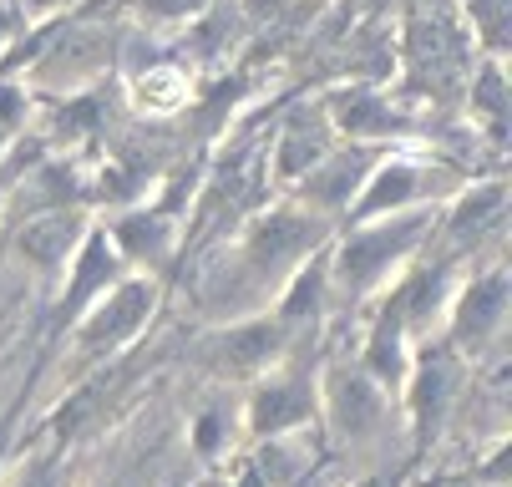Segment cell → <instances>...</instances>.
I'll list each match as a JSON object with an SVG mask.
<instances>
[{"instance_id":"9","label":"cell","mask_w":512,"mask_h":487,"mask_svg":"<svg viewBox=\"0 0 512 487\" xmlns=\"http://www.w3.org/2000/svg\"><path fill=\"white\" fill-rule=\"evenodd\" d=\"M365 173H371V158L365 153H325L300 183H305V198L315 208H325V214H350Z\"/></svg>"},{"instance_id":"19","label":"cell","mask_w":512,"mask_h":487,"mask_svg":"<svg viewBox=\"0 0 512 487\" xmlns=\"http://www.w3.org/2000/svg\"><path fill=\"white\" fill-rule=\"evenodd\" d=\"M183 97H188V87H183V72H173V66H158V72L137 77V102L148 112H173Z\"/></svg>"},{"instance_id":"11","label":"cell","mask_w":512,"mask_h":487,"mask_svg":"<svg viewBox=\"0 0 512 487\" xmlns=\"http://www.w3.org/2000/svg\"><path fill=\"white\" fill-rule=\"evenodd\" d=\"M502 320H507V280L502 274H487V280H477L457 305V345L482 351V345L502 330Z\"/></svg>"},{"instance_id":"2","label":"cell","mask_w":512,"mask_h":487,"mask_svg":"<svg viewBox=\"0 0 512 487\" xmlns=\"http://www.w3.org/2000/svg\"><path fill=\"white\" fill-rule=\"evenodd\" d=\"M158 290L148 280H117L112 290H102L82 320V345L87 351H117L122 340H132L153 315Z\"/></svg>"},{"instance_id":"22","label":"cell","mask_w":512,"mask_h":487,"mask_svg":"<svg viewBox=\"0 0 512 487\" xmlns=\"http://www.w3.org/2000/svg\"><path fill=\"white\" fill-rule=\"evenodd\" d=\"M16 107H21V92L11 82H0V122H16Z\"/></svg>"},{"instance_id":"15","label":"cell","mask_w":512,"mask_h":487,"mask_svg":"<svg viewBox=\"0 0 512 487\" xmlns=\"http://www.w3.org/2000/svg\"><path fill=\"white\" fill-rule=\"evenodd\" d=\"M365 376L376 386H391V381H406V320L401 315H386L365 345Z\"/></svg>"},{"instance_id":"6","label":"cell","mask_w":512,"mask_h":487,"mask_svg":"<svg viewBox=\"0 0 512 487\" xmlns=\"http://www.w3.org/2000/svg\"><path fill=\"white\" fill-rule=\"evenodd\" d=\"M325 411H330V422H335L340 437H365V432L381 427L386 396L365 371H335L330 386H325Z\"/></svg>"},{"instance_id":"1","label":"cell","mask_w":512,"mask_h":487,"mask_svg":"<svg viewBox=\"0 0 512 487\" xmlns=\"http://www.w3.org/2000/svg\"><path fill=\"white\" fill-rule=\"evenodd\" d=\"M421 229H426V214H406V208H401V214H391V219H381V224L365 219V229L340 244V259H335L340 285H345L350 295L376 290V285L386 280V269H391L401 254H411V244L421 239Z\"/></svg>"},{"instance_id":"21","label":"cell","mask_w":512,"mask_h":487,"mask_svg":"<svg viewBox=\"0 0 512 487\" xmlns=\"http://www.w3.org/2000/svg\"><path fill=\"white\" fill-rule=\"evenodd\" d=\"M21 487H61V472H56V462H36V467L21 477Z\"/></svg>"},{"instance_id":"10","label":"cell","mask_w":512,"mask_h":487,"mask_svg":"<svg viewBox=\"0 0 512 487\" xmlns=\"http://www.w3.org/2000/svg\"><path fill=\"white\" fill-rule=\"evenodd\" d=\"M82 219L66 214V208H51V214H36L31 224H21L16 244L21 254L36 264V269H61L71 254H77V239H82Z\"/></svg>"},{"instance_id":"16","label":"cell","mask_w":512,"mask_h":487,"mask_svg":"<svg viewBox=\"0 0 512 487\" xmlns=\"http://www.w3.org/2000/svg\"><path fill=\"white\" fill-rule=\"evenodd\" d=\"M502 198H507V188L492 178V183H477L472 193H462V203L452 208V239H482L497 219H502Z\"/></svg>"},{"instance_id":"3","label":"cell","mask_w":512,"mask_h":487,"mask_svg":"<svg viewBox=\"0 0 512 487\" xmlns=\"http://www.w3.org/2000/svg\"><path fill=\"white\" fill-rule=\"evenodd\" d=\"M279 351H284V325H279V320H244V325L218 330V335L203 345V361H208L213 371H229V376H254V371H264Z\"/></svg>"},{"instance_id":"7","label":"cell","mask_w":512,"mask_h":487,"mask_svg":"<svg viewBox=\"0 0 512 487\" xmlns=\"http://www.w3.org/2000/svg\"><path fill=\"white\" fill-rule=\"evenodd\" d=\"M315 411V391L295 376H274L249 396V427L254 437H279V432H295L310 422Z\"/></svg>"},{"instance_id":"20","label":"cell","mask_w":512,"mask_h":487,"mask_svg":"<svg viewBox=\"0 0 512 487\" xmlns=\"http://www.w3.org/2000/svg\"><path fill=\"white\" fill-rule=\"evenodd\" d=\"M213 6V0H142V16L153 21H193Z\"/></svg>"},{"instance_id":"12","label":"cell","mask_w":512,"mask_h":487,"mask_svg":"<svg viewBox=\"0 0 512 487\" xmlns=\"http://www.w3.org/2000/svg\"><path fill=\"white\" fill-rule=\"evenodd\" d=\"M325 153H330L325 117H289L284 132H279V143H274V178L279 183H300Z\"/></svg>"},{"instance_id":"5","label":"cell","mask_w":512,"mask_h":487,"mask_svg":"<svg viewBox=\"0 0 512 487\" xmlns=\"http://www.w3.org/2000/svg\"><path fill=\"white\" fill-rule=\"evenodd\" d=\"M320 234H325L320 219L295 214V208H279V214H269V219H259V224L249 229V259L274 274V269H284V264H295L305 249H315Z\"/></svg>"},{"instance_id":"4","label":"cell","mask_w":512,"mask_h":487,"mask_svg":"<svg viewBox=\"0 0 512 487\" xmlns=\"http://www.w3.org/2000/svg\"><path fill=\"white\" fill-rule=\"evenodd\" d=\"M426 183V168L411 163V158H386V163H371V173H365L355 203H350V219H381V214H401V208L416 203Z\"/></svg>"},{"instance_id":"23","label":"cell","mask_w":512,"mask_h":487,"mask_svg":"<svg viewBox=\"0 0 512 487\" xmlns=\"http://www.w3.org/2000/svg\"><path fill=\"white\" fill-rule=\"evenodd\" d=\"M218 447V416H203L198 422V452H213Z\"/></svg>"},{"instance_id":"17","label":"cell","mask_w":512,"mask_h":487,"mask_svg":"<svg viewBox=\"0 0 512 487\" xmlns=\"http://www.w3.org/2000/svg\"><path fill=\"white\" fill-rule=\"evenodd\" d=\"M112 244H117V254H127V259H163L168 254V224L158 219V214H132V219H122L117 229H112Z\"/></svg>"},{"instance_id":"8","label":"cell","mask_w":512,"mask_h":487,"mask_svg":"<svg viewBox=\"0 0 512 487\" xmlns=\"http://www.w3.org/2000/svg\"><path fill=\"white\" fill-rule=\"evenodd\" d=\"M122 280V254L112 244L107 229H87L77 254H71V290H66V310H77V305H92L107 285Z\"/></svg>"},{"instance_id":"13","label":"cell","mask_w":512,"mask_h":487,"mask_svg":"<svg viewBox=\"0 0 512 487\" xmlns=\"http://www.w3.org/2000/svg\"><path fill=\"white\" fill-rule=\"evenodd\" d=\"M457 391V361L447 351H436L416 366V381H411V416H416V432L426 437L436 422L447 416V401Z\"/></svg>"},{"instance_id":"25","label":"cell","mask_w":512,"mask_h":487,"mask_svg":"<svg viewBox=\"0 0 512 487\" xmlns=\"http://www.w3.org/2000/svg\"><path fill=\"white\" fill-rule=\"evenodd\" d=\"M360 487H396V482H386V477H376V482H360Z\"/></svg>"},{"instance_id":"14","label":"cell","mask_w":512,"mask_h":487,"mask_svg":"<svg viewBox=\"0 0 512 487\" xmlns=\"http://www.w3.org/2000/svg\"><path fill=\"white\" fill-rule=\"evenodd\" d=\"M330 107H335V127L350 132V137H386V132H396V112L386 107L381 92H365V87L335 92Z\"/></svg>"},{"instance_id":"24","label":"cell","mask_w":512,"mask_h":487,"mask_svg":"<svg viewBox=\"0 0 512 487\" xmlns=\"http://www.w3.org/2000/svg\"><path fill=\"white\" fill-rule=\"evenodd\" d=\"M6 31H11V21H6V11H0V41H6Z\"/></svg>"},{"instance_id":"18","label":"cell","mask_w":512,"mask_h":487,"mask_svg":"<svg viewBox=\"0 0 512 487\" xmlns=\"http://www.w3.org/2000/svg\"><path fill=\"white\" fill-rule=\"evenodd\" d=\"M320 300H325V274H320V264H310V269L295 274V285H289V295L279 305V325L289 330L295 320H315L320 315Z\"/></svg>"}]
</instances>
